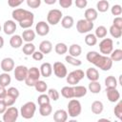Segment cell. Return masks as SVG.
Returning <instances> with one entry per match:
<instances>
[{
    "label": "cell",
    "instance_id": "cell-11",
    "mask_svg": "<svg viewBox=\"0 0 122 122\" xmlns=\"http://www.w3.org/2000/svg\"><path fill=\"white\" fill-rule=\"evenodd\" d=\"M52 69H53V72H54L55 76H57L58 78H64L68 74L67 68L62 62H59V61L54 62Z\"/></svg>",
    "mask_w": 122,
    "mask_h": 122
},
{
    "label": "cell",
    "instance_id": "cell-59",
    "mask_svg": "<svg viewBox=\"0 0 122 122\" xmlns=\"http://www.w3.org/2000/svg\"><path fill=\"white\" fill-rule=\"evenodd\" d=\"M4 46V38L0 35V49H2Z\"/></svg>",
    "mask_w": 122,
    "mask_h": 122
},
{
    "label": "cell",
    "instance_id": "cell-35",
    "mask_svg": "<svg viewBox=\"0 0 122 122\" xmlns=\"http://www.w3.org/2000/svg\"><path fill=\"white\" fill-rule=\"evenodd\" d=\"M11 82V77L8 72H3L0 74V86L7 87Z\"/></svg>",
    "mask_w": 122,
    "mask_h": 122
},
{
    "label": "cell",
    "instance_id": "cell-37",
    "mask_svg": "<svg viewBox=\"0 0 122 122\" xmlns=\"http://www.w3.org/2000/svg\"><path fill=\"white\" fill-rule=\"evenodd\" d=\"M85 43L88 46L92 47V46L96 45V43H97V37L93 33H88L86 35V37H85Z\"/></svg>",
    "mask_w": 122,
    "mask_h": 122
},
{
    "label": "cell",
    "instance_id": "cell-48",
    "mask_svg": "<svg viewBox=\"0 0 122 122\" xmlns=\"http://www.w3.org/2000/svg\"><path fill=\"white\" fill-rule=\"evenodd\" d=\"M7 93L8 94H10V95H11V96H13L14 98H18V96H19V94H20V92H19V91L15 88V87H10V88H9L8 90H7Z\"/></svg>",
    "mask_w": 122,
    "mask_h": 122
},
{
    "label": "cell",
    "instance_id": "cell-21",
    "mask_svg": "<svg viewBox=\"0 0 122 122\" xmlns=\"http://www.w3.org/2000/svg\"><path fill=\"white\" fill-rule=\"evenodd\" d=\"M85 74L90 81H98L99 79V72L95 68H89Z\"/></svg>",
    "mask_w": 122,
    "mask_h": 122
},
{
    "label": "cell",
    "instance_id": "cell-46",
    "mask_svg": "<svg viewBox=\"0 0 122 122\" xmlns=\"http://www.w3.org/2000/svg\"><path fill=\"white\" fill-rule=\"evenodd\" d=\"M3 101H4V103L6 104L7 107H10V106H12L15 103L16 98H14L13 96H11V95H10V94L7 93V95L3 98Z\"/></svg>",
    "mask_w": 122,
    "mask_h": 122
},
{
    "label": "cell",
    "instance_id": "cell-32",
    "mask_svg": "<svg viewBox=\"0 0 122 122\" xmlns=\"http://www.w3.org/2000/svg\"><path fill=\"white\" fill-rule=\"evenodd\" d=\"M117 80L114 76L112 75H109L106 77L105 79V86L106 89H110V88H116L117 87Z\"/></svg>",
    "mask_w": 122,
    "mask_h": 122
},
{
    "label": "cell",
    "instance_id": "cell-16",
    "mask_svg": "<svg viewBox=\"0 0 122 122\" xmlns=\"http://www.w3.org/2000/svg\"><path fill=\"white\" fill-rule=\"evenodd\" d=\"M3 30L7 35H12L16 30V23L13 20H7L4 23Z\"/></svg>",
    "mask_w": 122,
    "mask_h": 122
},
{
    "label": "cell",
    "instance_id": "cell-31",
    "mask_svg": "<svg viewBox=\"0 0 122 122\" xmlns=\"http://www.w3.org/2000/svg\"><path fill=\"white\" fill-rule=\"evenodd\" d=\"M74 97L80 98L87 94V88L84 86H74Z\"/></svg>",
    "mask_w": 122,
    "mask_h": 122
},
{
    "label": "cell",
    "instance_id": "cell-43",
    "mask_svg": "<svg viewBox=\"0 0 122 122\" xmlns=\"http://www.w3.org/2000/svg\"><path fill=\"white\" fill-rule=\"evenodd\" d=\"M37 102H38L39 106H40V105H45V104H50L51 99H50V97H49L48 94H45V93L43 92V93H41V94L38 96Z\"/></svg>",
    "mask_w": 122,
    "mask_h": 122
},
{
    "label": "cell",
    "instance_id": "cell-38",
    "mask_svg": "<svg viewBox=\"0 0 122 122\" xmlns=\"http://www.w3.org/2000/svg\"><path fill=\"white\" fill-rule=\"evenodd\" d=\"M89 91L92 93H99V92L101 91V85L98 81H91V83L89 84Z\"/></svg>",
    "mask_w": 122,
    "mask_h": 122
},
{
    "label": "cell",
    "instance_id": "cell-27",
    "mask_svg": "<svg viewBox=\"0 0 122 122\" xmlns=\"http://www.w3.org/2000/svg\"><path fill=\"white\" fill-rule=\"evenodd\" d=\"M74 24V20H73V17L70 16V15H67V16H64L62 17L61 19V25L64 29H71L72 28Z\"/></svg>",
    "mask_w": 122,
    "mask_h": 122
},
{
    "label": "cell",
    "instance_id": "cell-41",
    "mask_svg": "<svg viewBox=\"0 0 122 122\" xmlns=\"http://www.w3.org/2000/svg\"><path fill=\"white\" fill-rule=\"evenodd\" d=\"M65 60H66L67 63H69V64H71V65H72V66H75V67H78V66H80V65L82 64L81 60H79V59H77L76 57H73V56H71V55H70V54L65 57Z\"/></svg>",
    "mask_w": 122,
    "mask_h": 122
},
{
    "label": "cell",
    "instance_id": "cell-22",
    "mask_svg": "<svg viewBox=\"0 0 122 122\" xmlns=\"http://www.w3.org/2000/svg\"><path fill=\"white\" fill-rule=\"evenodd\" d=\"M61 94L65 98L71 99L74 97V89L73 86H65L61 90Z\"/></svg>",
    "mask_w": 122,
    "mask_h": 122
},
{
    "label": "cell",
    "instance_id": "cell-24",
    "mask_svg": "<svg viewBox=\"0 0 122 122\" xmlns=\"http://www.w3.org/2000/svg\"><path fill=\"white\" fill-rule=\"evenodd\" d=\"M34 38H35V32L31 29H26V30H24L22 33V39L26 43L33 41Z\"/></svg>",
    "mask_w": 122,
    "mask_h": 122
},
{
    "label": "cell",
    "instance_id": "cell-39",
    "mask_svg": "<svg viewBox=\"0 0 122 122\" xmlns=\"http://www.w3.org/2000/svg\"><path fill=\"white\" fill-rule=\"evenodd\" d=\"M110 54H111V59L112 62L113 61L118 62L122 59V50H120V49H116V50L112 51Z\"/></svg>",
    "mask_w": 122,
    "mask_h": 122
},
{
    "label": "cell",
    "instance_id": "cell-5",
    "mask_svg": "<svg viewBox=\"0 0 122 122\" xmlns=\"http://www.w3.org/2000/svg\"><path fill=\"white\" fill-rule=\"evenodd\" d=\"M85 76V73L82 70H75V71H71L69 74H67L66 76V80L67 82L71 85V86H74L76 84L79 83L80 80H82Z\"/></svg>",
    "mask_w": 122,
    "mask_h": 122
},
{
    "label": "cell",
    "instance_id": "cell-23",
    "mask_svg": "<svg viewBox=\"0 0 122 122\" xmlns=\"http://www.w3.org/2000/svg\"><path fill=\"white\" fill-rule=\"evenodd\" d=\"M85 19L89 20V21H92L93 22L94 20L97 19V16H98V12L95 9H92V8H90V9H87L85 10Z\"/></svg>",
    "mask_w": 122,
    "mask_h": 122
},
{
    "label": "cell",
    "instance_id": "cell-40",
    "mask_svg": "<svg viewBox=\"0 0 122 122\" xmlns=\"http://www.w3.org/2000/svg\"><path fill=\"white\" fill-rule=\"evenodd\" d=\"M110 33L114 38H120L122 35V29H119V28L112 25L110 27Z\"/></svg>",
    "mask_w": 122,
    "mask_h": 122
},
{
    "label": "cell",
    "instance_id": "cell-17",
    "mask_svg": "<svg viewBox=\"0 0 122 122\" xmlns=\"http://www.w3.org/2000/svg\"><path fill=\"white\" fill-rule=\"evenodd\" d=\"M40 74L43 76V77H50L52 73V66L51 63L49 62H45L43 63L41 66H40Z\"/></svg>",
    "mask_w": 122,
    "mask_h": 122
},
{
    "label": "cell",
    "instance_id": "cell-55",
    "mask_svg": "<svg viewBox=\"0 0 122 122\" xmlns=\"http://www.w3.org/2000/svg\"><path fill=\"white\" fill-rule=\"evenodd\" d=\"M112 25L119 28V29H122V18L120 16H116L114 19H113V22H112Z\"/></svg>",
    "mask_w": 122,
    "mask_h": 122
},
{
    "label": "cell",
    "instance_id": "cell-20",
    "mask_svg": "<svg viewBox=\"0 0 122 122\" xmlns=\"http://www.w3.org/2000/svg\"><path fill=\"white\" fill-rule=\"evenodd\" d=\"M23 44V39H22V36L18 35V34H13L10 39V45L11 48L13 49H18L22 46Z\"/></svg>",
    "mask_w": 122,
    "mask_h": 122
},
{
    "label": "cell",
    "instance_id": "cell-45",
    "mask_svg": "<svg viewBox=\"0 0 122 122\" xmlns=\"http://www.w3.org/2000/svg\"><path fill=\"white\" fill-rule=\"evenodd\" d=\"M113 112L118 119H122V101H119L117 103V105L113 109Z\"/></svg>",
    "mask_w": 122,
    "mask_h": 122
},
{
    "label": "cell",
    "instance_id": "cell-51",
    "mask_svg": "<svg viewBox=\"0 0 122 122\" xmlns=\"http://www.w3.org/2000/svg\"><path fill=\"white\" fill-rule=\"evenodd\" d=\"M32 58L36 61H41L43 58H44V54L40 51H34V52L31 54Z\"/></svg>",
    "mask_w": 122,
    "mask_h": 122
},
{
    "label": "cell",
    "instance_id": "cell-42",
    "mask_svg": "<svg viewBox=\"0 0 122 122\" xmlns=\"http://www.w3.org/2000/svg\"><path fill=\"white\" fill-rule=\"evenodd\" d=\"M107 32H108V30H107L106 27H104V26H99V27H97L96 30H95V36H96L97 38H104V37H106Z\"/></svg>",
    "mask_w": 122,
    "mask_h": 122
},
{
    "label": "cell",
    "instance_id": "cell-7",
    "mask_svg": "<svg viewBox=\"0 0 122 122\" xmlns=\"http://www.w3.org/2000/svg\"><path fill=\"white\" fill-rule=\"evenodd\" d=\"M18 115H19V112H18L17 108L10 106L4 112L3 121L4 122H15L18 118Z\"/></svg>",
    "mask_w": 122,
    "mask_h": 122
},
{
    "label": "cell",
    "instance_id": "cell-28",
    "mask_svg": "<svg viewBox=\"0 0 122 122\" xmlns=\"http://www.w3.org/2000/svg\"><path fill=\"white\" fill-rule=\"evenodd\" d=\"M34 51H35V46H34L31 42H27V43L23 46V48H22L23 53H24L25 55H27V56L31 55V54L34 52Z\"/></svg>",
    "mask_w": 122,
    "mask_h": 122
},
{
    "label": "cell",
    "instance_id": "cell-12",
    "mask_svg": "<svg viewBox=\"0 0 122 122\" xmlns=\"http://www.w3.org/2000/svg\"><path fill=\"white\" fill-rule=\"evenodd\" d=\"M28 68L23 65H19L14 69V77L17 81H24L28 75Z\"/></svg>",
    "mask_w": 122,
    "mask_h": 122
},
{
    "label": "cell",
    "instance_id": "cell-4",
    "mask_svg": "<svg viewBox=\"0 0 122 122\" xmlns=\"http://www.w3.org/2000/svg\"><path fill=\"white\" fill-rule=\"evenodd\" d=\"M67 109H68L67 112H68L69 116H71L72 118L77 117L81 113V111H82L81 103L77 99H71L68 103Z\"/></svg>",
    "mask_w": 122,
    "mask_h": 122
},
{
    "label": "cell",
    "instance_id": "cell-15",
    "mask_svg": "<svg viewBox=\"0 0 122 122\" xmlns=\"http://www.w3.org/2000/svg\"><path fill=\"white\" fill-rule=\"evenodd\" d=\"M106 93H107V98L110 102L114 103L120 99V93L116 88L106 89Z\"/></svg>",
    "mask_w": 122,
    "mask_h": 122
},
{
    "label": "cell",
    "instance_id": "cell-10",
    "mask_svg": "<svg viewBox=\"0 0 122 122\" xmlns=\"http://www.w3.org/2000/svg\"><path fill=\"white\" fill-rule=\"evenodd\" d=\"M33 15L32 12H30V10H24V9H15L14 10H12L11 12V16L13 18V20L17 21L18 23L30 16Z\"/></svg>",
    "mask_w": 122,
    "mask_h": 122
},
{
    "label": "cell",
    "instance_id": "cell-57",
    "mask_svg": "<svg viewBox=\"0 0 122 122\" xmlns=\"http://www.w3.org/2000/svg\"><path fill=\"white\" fill-rule=\"evenodd\" d=\"M6 110H7V106H6V104L4 103L3 99H0V114L4 113V112H5Z\"/></svg>",
    "mask_w": 122,
    "mask_h": 122
},
{
    "label": "cell",
    "instance_id": "cell-26",
    "mask_svg": "<svg viewBox=\"0 0 122 122\" xmlns=\"http://www.w3.org/2000/svg\"><path fill=\"white\" fill-rule=\"evenodd\" d=\"M91 109H92V112L94 114H100V113L103 112L104 105H103V103H102L101 101L96 100V101H93V102L92 103Z\"/></svg>",
    "mask_w": 122,
    "mask_h": 122
},
{
    "label": "cell",
    "instance_id": "cell-56",
    "mask_svg": "<svg viewBox=\"0 0 122 122\" xmlns=\"http://www.w3.org/2000/svg\"><path fill=\"white\" fill-rule=\"evenodd\" d=\"M6 95H7V90H6V87H2V86H0V99H3Z\"/></svg>",
    "mask_w": 122,
    "mask_h": 122
},
{
    "label": "cell",
    "instance_id": "cell-50",
    "mask_svg": "<svg viewBox=\"0 0 122 122\" xmlns=\"http://www.w3.org/2000/svg\"><path fill=\"white\" fill-rule=\"evenodd\" d=\"M97 54H98L97 51H89V52L87 53L86 58H87V60H88L90 63H92V61L94 60V58L96 57Z\"/></svg>",
    "mask_w": 122,
    "mask_h": 122
},
{
    "label": "cell",
    "instance_id": "cell-6",
    "mask_svg": "<svg viewBox=\"0 0 122 122\" xmlns=\"http://www.w3.org/2000/svg\"><path fill=\"white\" fill-rule=\"evenodd\" d=\"M62 16H63V14H62L61 10H57V9L51 10L48 12V14H47V22H48L49 24L52 25V26L57 25V24L61 21Z\"/></svg>",
    "mask_w": 122,
    "mask_h": 122
},
{
    "label": "cell",
    "instance_id": "cell-33",
    "mask_svg": "<svg viewBox=\"0 0 122 122\" xmlns=\"http://www.w3.org/2000/svg\"><path fill=\"white\" fill-rule=\"evenodd\" d=\"M33 87L35 88L36 92H40V93H43V92H47V90H48V85H47V83H46L45 81H43V80H37Z\"/></svg>",
    "mask_w": 122,
    "mask_h": 122
},
{
    "label": "cell",
    "instance_id": "cell-18",
    "mask_svg": "<svg viewBox=\"0 0 122 122\" xmlns=\"http://www.w3.org/2000/svg\"><path fill=\"white\" fill-rule=\"evenodd\" d=\"M68 112L65 110H57L53 113V120L55 122H65L68 119Z\"/></svg>",
    "mask_w": 122,
    "mask_h": 122
},
{
    "label": "cell",
    "instance_id": "cell-34",
    "mask_svg": "<svg viewBox=\"0 0 122 122\" xmlns=\"http://www.w3.org/2000/svg\"><path fill=\"white\" fill-rule=\"evenodd\" d=\"M33 21H34V15H31L22 21L19 22V26L22 28V29H30L32 24H33Z\"/></svg>",
    "mask_w": 122,
    "mask_h": 122
},
{
    "label": "cell",
    "instance_id": "cell-58",
    "mask_svg": "<svg viewBox=\"0 0 122 122\" xmlns=\"http://www.w3.org/2000/svg\"><path fill=\"white\" fill-rule=\"evenodd\" d=\"M56 1H57V0H44V2H45L47 5H53V4H55Z\"/></svg>",
    "mask_w": 122,
    "mask_h": 122
},
{
    "label": "cell",
    "instance_id": "cell-29",
    "mask_svg": "<svg viewBox=\"0 0 122 122\" xmlns=\"http://www.w3.org/2000/svg\"><path fill=\"white\" fill-rule=\"evenodd\" d=\"M52 112V107L51 104H45L39 106V113L42 116H49Z\"/></svg>",
    "mask_w": 122,
    "mask_h": 122
},
{
    "label": "cell",
    "instance_id": "cell-3",
    "mask_svg": "<svg viewBox=\"0 0 122 122\" xmlns=\"http://www.w3.org/2000/svg\"><path fill=\"white\" fill-rule=\"evenodd\" d=\"M40 76L41 74H40L39 69L36 67H31L30 69L28 70V75L24 81L28 87H33L36 81L39 80Z\"/></svg>",
    "mask_w": 122,
    "mask_h": 122
},
{
    "label": "cell",
    "instance_id": "cell-52",
    "mask_svg": "<svg viewBox=\"0 0 122 122\" xmlns=\"http://www.w3.org/2000/svg\"><path fill=\"white\" fill-rule=\"evenodd\" d=\"M58 1H59V5L64 9H68L72 5V0H58Z\"/></svg>",
    "mask_w": 122,
    "mask_h": 122
},
{
    "label": "cell",
    "instance_id": "cell-47",
    "mask_svg": "<svg viewBox=\"0 0 122 122\" xmlns=\"http://www.w3.org/2000/svg\"><path fill=\"white\" fill-rule=\"evenodd\" d=\"M111 12L112 15H120L122 13V8L120 5H113L112 8H111Z\"/></svg>",
    "mask_w": 122,
    "mask_h": 122
},
{
    "label": "cell",
    "instance_id": "cell-54",
    "mask_svg": "<svg viewBox=\"0 0 122 122\" xmlns=\"http://www.w3.org/2000/svg\"><path fill=\"white\" fill-rule=\"evenodd\" d=\"M74 4H75V6H76L78 9H84V8L87 7L88 1H87V0H75Z\"/></svg>",
    "mask_w": 122,
    "mask_h": 122
},
{
    "label": "cell",
    "instance_id": "cell-49",
    "mask_svg": "<svg viewBox=\"0 0 122 122\" xmlns=\"http://www.w3.org/2000/svg\"><path fill=\"white\" fill-rule=\"evenodd\" d=\"M27 5L31 9H37L41 5V0H27Z\"/></svg>",
    "mask_w": 122,
    "mask_h": 122
},
{
    "label": "cell",
    "instance_id": "cell-53",
    "mask_svg": "<svg viewBox=\"0 0 122 122\" xmlns=\"http://www.w3.org/2000/svg\"><path fill=\"white\" fill-rule=\"evenodd\" d=\"M24 1L25 0H8V4L11 8H16V7L20 6Z\"/></svg>",
    "mask_w": 122,
    "mask_h": 122
},
{
    "label": "cell",
    "instance_id": "cell-1",
    "mask_svg": "<svg viewBox=\"0 0 122 122\" xmlns=\"http://www.w3.org/2000/svg\"><path fill=\"white\" fill-rule=\"evenodd\" d=\"M92 64H93L98 69L107 71L111 70V68L112 66V61L111 57H109L108 55H104V54L98 53Z\"/></svg>",
    "mask_w": 122,
    "mask_h": 122
},
{
    "label": "cell",
    "instance_id": "cell-44",
    "mask_svg": "<svg viewBox=\"0 0 122 122\" xmlns=\"http://www.w3.org/2000/svg\"><path fill=\"white\" fill-rule=\"evenodd\" d=\"M48 95H49V97H50L51 100L57 101V100L59 99V92H58V91H57L56 89H53V88L49 89V91H48Z\"/></svg>",
    "mask_w": 122,
    "mask_h": 122
},
{
    "label": "cell",
    "instance_id": "cell-60",
    "mask_svg": "<svg viewBox=\"0 0 122 122\" xmlns=\"http://www.w3.org/2000/svg\"><path fill=\"white\" fill-rule=\"evenodd\" d=\"M1 30H2V28H1V26H0V31H1Z\"/></svg>",
    "mask_w": 122,
    "mask_h": 122
},
{
    "label": "cell",
    "instance_id": "cell-14",
    "mask_svg": "<svg viewBox=\"0 0 122 122\" xmlns=\"http://www.w3.org/2000/svg\"><path fill=\"white\" fill-rule=\"evenodd\" d=\"M0 66L5 72H10L14 69V60L10 57H5L2 59Z\"/></svg>",
    "mask_w": 122,
    "mask_h": 122
},
{
    "label": "cell",
    "instance_id": "cell-2",
    "mask_svg": "<svg viewBox=\"0 0 122 122\" xmlns=\"http://www.w3.org/2000/svg\"><path fill=\"white\" fill-rule=\"evenodd\" d=\"M35 111H36L35 103L32 101H30V102H27L24 105H22V107L20 109V114L25 119H30L33 117Z\"/></svg>",
    "mask_w": 122,
    "mask_h": 122
},
{
    "label": "cell",
    "instance_id": "cell-8",
    "mask_svg": "<svg viewBox=\"0 0 122 122\" xmlns=\"http://www.w3.org/2000/svg\"><path fill=\"white\" fill-rule=\"evenodd\" d=\"M92 29H93V22L89 21L87 19H80L76 23V30L79 33L90 32Z\"/></svg>",
    "mask_w": 122,
    "mask_h": 122
},
{
    "label": "cell",
    "instance_id": "cell-9",
    "mask_svg": "<svg viewBox=\"0 0 122 122\" xmlns=\"http://www.w3.org/2000/svg\"><path fill=\"white\" fill-rule=\"evenodd\" d=\"M99 50L100 52L104 55L110 54L113 51V41L111 38H105L99 43Z\"/></svg>",
    "mask_w": 122,
    "mask_h": 122
},
{
    "label": "cell",
    "instance_id": "cell-19",
    "mask_svg": "<svg viewBox=\"0 0 122 122\" xmlns=\"http://www.w3.org/2000/svg\"><path fill=\"white\" fill-rule=\"evenodd\" d=\"M39 51L43 54H48L52 51V44L49 40H43L39 44Z\"/></svg>",
    "mask_w": 122,
    "mask_h": 122
},
{
    "label": "cell",
    "instance_id": "cell-36",
    "mask_svg": "<svg viewBox=\"0 0 122 122\" xmlns=\"http://www.w3.org/2000/svg\"><path fill=\"white\" fill-rule=\"evenodd\" d=\"M54 51L57 54L59 55H63L65 54L67 51H68V46L65 44V43H62V42H59L55 45L54 47Z\"/></svg>",
    "mask_w": 122,
    "mask_h": 122
},
{
    "label": "cell",
    "instance_id": "cell-13",
    "mask_svg": "<svg viewBox=\"0 0 122 122\" xmlns=\"http://www.w3.org/2000/svg\"><path fill=\"white\" fill-rule=\"evenodd\" d=\"M35 31L40 36H46L50 32V26L45 21H40L35 26Z\"/></svg>",
    "mask_w": 122,
    "mask_h": 122
},
{
    "label": "cell",
    "instance_id": "cell-30",
    "mask_svg": "<svg viewBox=\"0 0 122 122\" xmlns=\"http://www.w3.org/2000/svg\"><path fill=\"white\" fill-rule=\"evenodd\" d=\"M96 8H97V11L100 12H106L109 9H110V3L107 0H99L96 4Z\"/></svg>",
    "mask_w": 122,
    "mask_h": 122
},
{
    "label": "cell",
    "instance_id": "cell-25",
    "mask_svg": "<svg viewBox=\"0 0 122 122\" xmlns=\"http://www.w3.org/2000/svg\"><path fill=\"white\" fill-rule=\"evenodd\" d=\"M69 51V54L73 56V57H77L82 53V48L80 45L78 44H72L70 46V48L68 49Z\"/></svg>",
    "mask_w": 122,
    "mask_h": 122
}]
</instances>
